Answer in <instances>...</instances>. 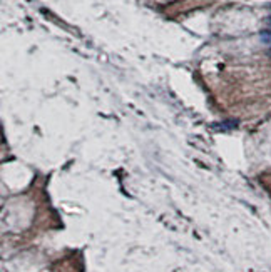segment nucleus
Segmentation results:
<instances>
[{"label": "nucleus", "instance_id": "f257e3e1", "mask_svg": "<svg viewBox=\"0 0 271 272\" xmlns=\"http://www.w3.org/2000/svg\"><path fill=\"white\" fill-rule=\"evenodd\" d=\"M268 55H270V57H271V49L268 50Z\"/></svg>", "mask_w": 271, "mask_h": 272}]
</instances>
